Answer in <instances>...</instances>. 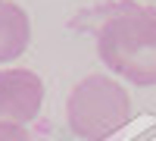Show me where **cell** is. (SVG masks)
<instances>
[{
	"instance_id": "5b68a950",
	"label": "cell",
	"mask_w": 156,
	"mask_h": 141,
	"mask_svg": "<svg viewBox=\"0 0 156 141\" xmlns=\"http://www.w3.org/2000/svg\"><path fill=\"white\" fill-rule=\"evenodd\" d=\"M0 141H31L22 122H0Z\"/></svg>"
},
{
	"instance_id": "6da1fadb",
	"label": "cell",
	"mask_w": 156,
	"mask_h": 141,
	"mask_svg": "<svg viewBox=\"0 0 156 141\" xmlns=\"http://www.w3.org/2000/svg\"><path fill=\"white\" fill-rule=\"evenodd\" d=\"M103 66L137 88H156V6L115 3L97 25Z\"/></svg>"
},
{
	"instance_id": "7a4b0ae2",
	"label": "cell",
	"mask_w": 156,
	"mask_h": 141,
	"mask_svg": "<svg viewBox=\"0 0 156 141\" xmlns=\"http://www.w3.org/2000/svg\"><path fill=\"white\" fill-rule=\"evenodd\" d=\"M66 122L75 138L106 141L131 122V97L112 75L90 72L66 97Z\"/></svg>"
},
{
	"instance_id": "3957f363",
	"label": "cell",
	"mask_w": 156,
	"mask_h": 141,
	"mask_svg": "<svg viewBox=\"0 0 156 141\" xmlns=\"http://www.w3.org/2000/svg\"><path fill=\"white\" fill-rule=\"evenodd\" d=\"M44 107L41 75L22 66L0 69V122H31Z\"/></svg>"
},
{
	"instance_id": "8992f818",
	"label": "cell",
	"mask_w": 156,
	"mask_h": 141,
	"mask_svg": "<svg viewBox=\"0 0 156 141\" xmlns=\"http://www.w3.org/2000/svg\"><path fill=\"white\" fill-rule=\"evenodd\" d=\"M147 3H156V0H147Z\"/></svg>"
},
{
	"instance_id": "277c9868",
	"label": "cell",
	"mask_w": 156,
	"mask_h": 141,
	"mask_svg": "<svg viewBox=\"0 0 156 141\" xmlns=\"http://www.w3.org/2000/svg\"><path fill=\"white\" fill-rule=\"evenodd\" d=\"M31 41V19L19 3L0 0V63H12Z\"/></svg>"
}]
</instances>
